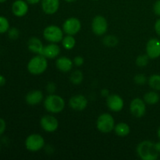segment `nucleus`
I'll return each mask as SVG.
<instances>
[{
    "label": "nucleus",
    "instance_id": "1",
    "mask_svg": "<svg viewBox=\"0 0 160 160\" xmlns=\"http://www.w3.org/2000/svg\"><path fill=\"white\" fill-rule=\"evenodd\" d=\"M137 153L139 157L143 160H156L159 155L156 145L151 141L141 142L137 147Z\"/></svg>",
    "mask_w": 160,
    "mask_h": 160
},
{
    "label": "nucleus",
    "instance_id": "2",
    "mask_svg": "<svg viewBox=\"0 0 160 160\" xmlns=\"http://www.w3.org/2000/svg\"><path fill=\"white\" fill-rule=\"evenodd\" d=\"M44 106L45 109L51 113H59L63 110L65 107V101L59 95L51 94L45 98Z\"/></svg>",
    "mask_w": 160,
    "mask_h": 160
},
{
    "label": "nucleus",
    "instance_id": "3",
    "mask_svg": "<svg viewBox=\"0 0 160 160\" xmlns=\"http://www.w3.org/2000/svg\"><path fill=\"white\" fill-rule=\"evenodd\" d=\"M47 58L38 54L34 56L28 63V70L33 75H40L46 70L48 67Z\"/></svg>",
    "mask_w": 160,
    "mask_h": 160
},
{
    "label": "nucleus",
    "instance_id": "4",
    "mask_svg": "<svg viewBox=\"0 0 160 160\" xmlns=\"http://www.w3.org/2000/svg\"><path fill=\"white\" fill-rule=\"evenodd\" d=\"M45 39L50 43H59L63 38V31L59 27L50 25L46 27L43 31Z\"/></svg>",
    "mask_w": 160,
    "mask_h": 160
},
{
    "label": "nucleus",
    "instance_id": "5",
    "mask_svg": "<svg viewBox=\"0 0 160 160\" xmlns=\"http://www.w3.org/2000/svg\"><path fill=\"white\" fill-rule=\"evenodd\" d=\"M97 129L102 133H109L115 128V120L109 113H103L98 117L96 121Z\"/></svg>",
    "mask_w": 160,
    "mask_h": 160
},
{
    "label": "nucleus",
    "instance_id": "6",
    "mask_svg": "<svg viewBox=\"0 0 160 160\" xmlns=\"http://www.w3.org/2000/svg\"><path fill=\"white\" fill-rule=\"evenodd\" d=\"M45 146V139L38 134H32L25 141V147L30 152H38Z\"/></svg>",
    "mask_w": 160,
    "mask_h": 160
},
{
    "label": "nucleus",
    "instance_id": "7",
    "mask_svg": "<svg viewBox=\"0 0 160 160\" xmlns=\"http://www.w3.org/2000/svg\"><path fill=\"white\" fill-rule=\"evenodd\" d=\"M81 28V23L76 17H70L65 20L62 25V31L69 35H75L78 34Z\"/></svg>",
    "mask_w": 160,
    "mask_h": 160
},
{
    "label": "nucleus",
    "instance_id": "8",
    "mask_svg": "<svg viewBox=\"0 0 160 160\" xmlns=\"http://www.w3.org/2000/svg\"><path fill=\"white\" fill-rule=\"evenodd\" d=\"M92 29L94 34L98 36H102L106 34L108 29L106 19L102 16H96L92 20Z\"/></svg>",
    "mask_w": 160,
    "mask_h": 160
},
{
    "label": "nucleus",
    "instance_id": "9",
    "mask_svg": "<svg viewBox=\"0 0 160 160\" xmlns=\"http://www.w3.org/2000/svg\"><path fill=\"white\" fill-rule=\"evenodd\" d=\"M130 110L131 114L136 118H141L146 112V106L144 99L135 98L132 100L130 105Z\"/></svg>",
    "mask_w": 160,
    "mask_h": 160
},
{
    "label": "nucleus",
    "instance_id": "10",
    "mask_svg": "<svg viewBox=\"0 0 160 160\" xmlns=\"http://www.w3.org/2000/svg\"><path fill=\"white\" fill-rule=\"evenodd\" d=\"M40 124L42 129L46 132H54L59 127V122L55 117L51 115H45L41 118Z\"/></svg>",
    "mask_w": 160,
    "mask_h": 160
},
{
    "label": "nucleus",
    "instance_id": "11",
    "mask_svg": "<svg viewBox=\"0 0 160 160\" xmlns=\"http://www.w3.org/2000/svg\"><path fill=\"white\" fill-rule=\"evenodd\" d=\"M106 104L108 108L112 112H120L124 106L123 99L118 95H110L107 97Z\"/></svg>",
    "mask_w": 160,
    "mask_h": 160
},
{
    "label": "nucleus",
    "instance_id": "12",
    "mask_svg": "<svg viewBox=\"0 0 160 160\" xmlns=\"http://www.w3.org/2000/svg\"><path fill=\"white\" fill-rule=\"evenodd\" d=\"M146 54L150 59H156L160 56V40L152 38L146 45Z\"/></svg>",
    "mask_w": 160,
    "mask_h": 160
},
{
    "label": "nucleus",
    "instance_id": "13",
    "mask_svg": "<svg viewBox=\"0 0 160 160\" xmlns=\"http://www.w3.org/2000/svg\"><path fill=\"white\" fill-rule=\"evenodd\" d=\"M69 104L73 110L82 111L87 107L88 100L84 95H76L70 98Z\"/></svg>",
    "mask_w": 160,
    "mask_h": 160
},
{
    "label": "nucleus",
    "instance_id": "14",
    "mask_svg": "<svg viewBox=\"0 0 160 160\" xmlns=\"http://www.w3.org/2000/svg\"><path fill=\"white\" fill-rule=\"evenodd\" d=\"M12 12L17 17H24L28 12V3L24 0H16L12 5Z\"/></svg>",
    "mask_w": 160,
    "mask_h": 160
},
{
    "label": "nucleus",
    "instance_id": "15",
    "mask_svg": "<svg viewBox=\"0 0 160 160\" xmlns=\"http://www.w3.org/2000/svg\"><path fill=\"white\" fill-rule=\"evenodd\" d=\"M44 95L42 91L40 90H34L28 92L25 97L26 102L29 106H36L38 105L43 101Z\"/></svg>",
    "mask_w": 160,
    "mask_h": 160
},
{
    "label": "nucleus",
    "instance_id": "16",
    "mask_svg": "<svg viewBox=\"0 0 160 160\" xmlns=\"http://www.w3.org/2000/svg\"><path fill=\"white\" fill-rule=\"evenodd\" d=\"M60 53V48L57 43H50L43 47L41 55L48 59H54L57 57Z\"/></svg>",
    "mask_w": 160,
    "mask_h": 160
},
{
    "label": "nucleus",
    "instance_id": "17",
    "mask_svg": "<svg viewBox=\"0 0 160 160\" xmlns=\"http://www.w3.org/2000/svg\"><path fill=\"white\" fill-rule=\"evenodd\" d=\"M59 7V0H42V8L48 15L56 13Z\"/></svg>",
    "mask_w": 160,
    "mask_h": 160
},
{
    "label": "nucleus",
    "instance_id": "18",
    "mask_svg": "<svg viewBox=\"0 0 160 160\" xmlns=\"http://www.w3.org/2000/svg\"><path fill=\"white\" fill-rule=\"evenodd\" d=\"M56 66L60 71L67 73V72L70 71L73 67V62L68 57L66 56H62L59 59H56Z\"/></svg>",
    "mask_w": 160,
    "mask_h": 160
},
{
    "label": "nucleus",
    "instance_id": "19",
    "mask_svg": "<svg viewBox=\"0 0 160 160\" xmlns=\"http://www.w3.org/2000/svg\"><path fill=\"white\" fill-rule=\"evenodd\" d=\"M28 49L34 53L41 54L43 49V44L42 41L38 38H31L28 42Z\"/></svg>",
    "mask_w": 160,
    "mask_h": 160
},
{
    "label": "nucleus",
    "instance_id": "20",
    "mask_svg": "<svg viewBox=\"0 0 160 160\" xmlns=\"http://www.w3.org/2000/svg\"><path fill=\"white\" fill-rule=\"evenodd\" d=\"M114 131L119 137H126L131 132V128H130L129 125L127 124L126 123L121 122V123H119L118 124L115 125Z\"/></svg>",
    "mask_w": 160,
    "mask_h": 160
},
{
    "label": "nucleus",
    "instance_id": "21",
    "mask_svg": "<svg viewBox=\"0 0 160 160\" xmlns=\"http://www.w3.org/2000/svg\"><path fill=\"white\" fill-rule=\"evenodd\" d=\"M144 101L146 104L156 105L159 101V95L156 92H148L144 95Z\"/></svg>",
    "mask_w": 160,
    "mask_h": 160
},
{
    "label": "nucleus",
    "instance_id": "22",
    "mask_svg": "<svg viewBox=\"0 0 160 160\" xmlns=\"http://www.w3.org/2000/svg\"><path fill=\"white\" fill-rule=\"evenodd\" d=\"M76 44V40H75L74 37L73 35H69L67 34L65 37H63L62 40V45L65 49L70 50L75 46Z\"/></svg>",
    "mask_w": 160,
    "mask_h": 160
},
{
    "label": "nucleus",
    "instance_id": "23",
    "mask_svg": "<svg viewBox=\"0 0 160 160\" xmlns=\"http://www.w3.org/2000/svg\"><path fill=\"white\" fill-rule=\"evenodd\" d=\"M148 84L154 91H160V75H152L148 78Z\"/></svg>",
    "mask_w": 160,
    "mask_h": 160
},
{
    "label": "nucleus",
    "instance_id": "24",
    "mask_svg": "<svg viewBox=\"0 0 160 160\" xmlns=\"http://www.w3.org/2000/svg\"><path fill=\"white\" fill-rule=\"evenodd\" d=\"M83 73L81 70H75L71 73L70 77V80L71 81L72 84H75V85H78L81 84L83 81Z\"/></svg>",
    "mask_w": 160,
    "mask_h": 160
},
{
    "label": "nucleus",
    "instance_id": "25",
    "mask_svg": "<svg viewBox=\"0 0 160 160\" xmlns=\"http://www.w3.org/2000/svg\"><path fill=\"white\" fill-rule=\"evenodd\" d=\"M10 28L9 26V22L6 17L3 16H0V34H4L6 33Z\"/></svg>",
    "mask_w": 160,
    "mask_h": 160
},
{
    "label": "nucleus",
    "instance_id": "26",
    "mask_svg": "<svg viewBox=\"0 0 160 160\" xmlns=\"http://www.w3.org/2000/svg\"><path fill=\"white\" fill-rule=\"evenodd\" d=\"M149 57L148 55H141L136 59V64L140 67H146L148 63Z\"/></svg>",
    "mask_w": 160,
    "mask_h": 160
},
{
    "label": "nucleus",
    "instance_id": "27",
    "mask_svg": "<svg viewBox=\"0 0 160 160\" xmlns=\"http://www.w3.org/2000/svg\"><path fill=\"white\" fill-rule=\"evenodd\" d=\"M103 42H104V44L107 46L112 47L115 46L117 43H118V39L116 37L112 35L106 36L104 39H103Z\"/></svg>",
    "mask_w": 160,
    "mask_h": 160
},
{
    "label": "nucleus",
    "instance_id": "28",
    "mask_svg": "<svg viewBox=\"0 0 160 160\" xmlns=\"http://www.w3.org/2000/svg\"><path fill=\"white\" fill-rule=\"evenodd\" d=\"M8 33V37L9 38L12 40H15L19 38L20 35V31L17 29V28H10L9 29V31H7Z\"/></svg>",
    "mask_w": 160,
    "mask_h": 160
},
{
    "label": "nucleus",
    "instance_id": "29",
    "mask_svg": "<svg viewBox=\"0 0 160 160\" xmlns=\"http://www.w3.org/2000/svg\"><path fill=\"white\" fill-rule=\"evenodd\" d=\"M147 78L143 74H138L134 77V82L138 85H143L146 83Z\"/></svg>",
    "mask_w": 160,
    "mask_h": 160
},
{
    "label": "nucleus",
    "instance_id": "30",
    "mask_svg": "<svg viewBox=\"0 0 160 160\" xmlns=\"http://www.w3.org/2000/svg\"><path fill=\"white\" fill-rule=\"evenodd\" d=\"M73 62L75 66H77V67H81V66H82L83 63H84V59H83V57H81V56H76V57L73 59Z\"/></svg>",
    "mask_w": 160,
    "mask_h": 160
},
{
    "label": "nucleus",
    "instance_id": "31",
    "mask_svg": "<svg viewBox=\"0 0 160 160\" xmlns=\"http://www.w3.org/2000/svg\"><path fill=\"white\" fill-rule=\"evenodd\" d=\"M6 129V123L4 119L0 117V136L2 135Z\"/></svg>",
    "mask_w": 160,
    "mask_h": 160
},
{
    "label": "nucleus",
    "instance_id": "32",
    "mask_svg": "<svg viewBox=\"0 0 160 160\" xmlns=\"http://www.w3.org/2000/svg\"><path fill=\"white\" fill-rule=\"evenodd\" d=\"M153 11L155 14L157 16H160V0H157L153 6Z\"/></svg>",
    "mask_w": 160,
    "mask_h": 160
},
{
    "label": "nucleus",
    "instance_id": "33",
    "mask_svg": "<svg viewBox=\"0 0 160 160\" xmlns=\"http://www.w3.org/2000/svg\"><path fill=\"white\" fill-rule=\"evenodd\" d=\"M56 84H55L54 83H48V84H47L46 90L48 91V92H49V93H54V92L56 91Z\"/></svg>",
    "mask_w": 160,
    "mask_h": 160
},
{
    "label": "nucleus",
    "instance_id": "34",
    "mask_svg": "<svg viewBox=\"0 0 160 160\" xmlns=\"http://www.w3.org/2000/svg\"><path fill=\"white\" fill-rule=\"evenodd\" d=\"M155 31H156V34L160 36V18L156 20V23H155Z\"/></svg>",
    "mask_w": 160,
    "mask_h": 160
},
{
    "label": "nucleus",
    "instance_id": "35",
    "mask_svg": "<svg viewBox=\"0 0 160 160\" xmlns=\"http://www.w3.org/2000/svg\"><path fill=\"white\" fill-rule=\"evenodd\" d=\"M6 78H5L3 75L0 74V87H2V86H4L5 84H6Z\"/></svg>",
    "mask_w": 160,
    "mask_h": 160
},
{
    "label": "nucleus",
    "instance_id": "36",
    "mask_svg": "<svg viewBox=\"0 0 160 160\" xmlns=\"http://www.w3.org/2000/svg\"><path fill=\"white\" fill-rule=\"evenodd\" d=\"M25 1H26L30 5H35V4H37V3L42 2V0H25Z\"/></svg>",
    "mask_w": 160,
    "mask_h": 160
},
{
    "label": "nucleus",
    "instance_id": "37",
    "mask_svg": "<svg viewBox=\"0 0 160 160\" xmlns=\"http://www.w3.org/2000/svg\"><path fill=\"white\" fill-rule=\"evenodd\" d=\"M156 148H157L158 151H159L160 153V142H158V143H156Z\"/></svg>",
    "mask_w": 160,
    "mask_h": 160
},
{
    "label": "nucleus",
    "instance_id": "38",
    "mask_svg": "<svg viewBox=\"0 0 160 160\" xmlns=\"http://www.w3.org/2000/svg\"><path fill=\"white\" fill-rule=\"evenodd\" d=\"M66 2H73L77 1V0H65Z\"/></svg>",
    "mask_w": 160,
    "mask_h": 160
},
{
    "label": "nucleus",
    "instance_id": "39",
    "mask_svg": "<svg viewBox=\"0 0 160 160\" xmlns=\"http://www.w3.org/2000/svg\"><path fill=\"white\" fill-rule=\"evenodd\" d=\"M158 137H159V139H160V127H159V130H158Z\"/></svg>",
    "mask_w": 160,
    "mask_h": 160
},
{
    "label": "nucleus",
    "instance_id": "40",
    "mask_svg": "<svg viewBox=\"0 0 160 160\" xmlns=\"http://www.w3.org/2000/svg\"><path fill=\"white\" fill-rule=\"evenodd\" d=\"M6 1H7V0H0V3H2V2H5Z\"/></svg>",
    "mask_w": 160,
    "mask_h": 160
},
{
    "label": "nucleus",
    "instance_id": "41",
    "mask_svg": "<svg viewBox=\"0 0 160 160\" xmlns=\"http://www.w3.org/2000/svg\"><path fill=\"white\" fill-rule=\"evenodd\" d=\"M0 151H1V145H0Z\"/></svg>",
    "mask_w": 160,
    "mask_h": 160
},
{
    "label": "nucleus",
    "instance_id": "42",
    "mask_svg": "<svg viewBox=\"0 0 160 160\" xmlns=\"http://www.w3.org/2000/svg\"><path fill=\"white\" fill-rule=\"evenodd\" d=\"M92 1H97V0H92Z\"/></svg>",
    "mask_w": 160,
    "mask_h": 160
}]
</instances>
